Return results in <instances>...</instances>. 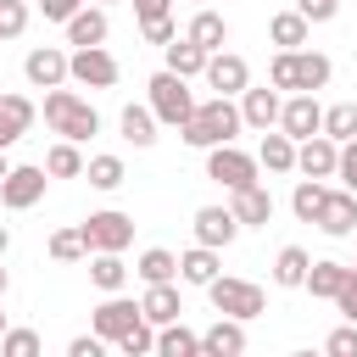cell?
I'll return each instance as SVG.
<instances>
[{
    "label": "cell",
    "mask_w": 357,
    "mask_h": 357,
    "mask_svg": "<svg viewBox=\"0 0 357 357\" xmlns=\"http://www.w3.org/2000/svg\"><path fill=\"white\" fill-rule=\"evenodd\" d=\"M6 329H11V324H6V312H0V335H6Z\"/></svg>",
    "instance_id": "cell-53"
},
{
    "label": "cell",
    "mask_w": 357,
    "mask_h": 357,
    "mask_svg": "<svg viewBox=\"0 0 357 357\" xmlns=\"http://www.w3.org/2000/svg\"><path fill=\"white\" fill-rule=\"evenodd\" d=\"M279 128H284L290 139H312V134H324V106H318L307 89H296V95L284 100V112H279Z\"/></svg>",
    "instance_id": "cell-10"
},
{
    "label": "cell",
    "mask_w": 357,
    "mask_h": 357,
    "mask_svg": "<svg viewBox=\"0 0 357 357\" xmlns=\"http://www.w3.org/2000/svg\"><path fill=\"white\" fill-rule=\"evenodd\" d=\"M84 178H89L95 190H117V184H123V162H117V156H89Z\"/></svg>",
    "instance_id": "cell-39"
},
{
    "label": "cell",
    "mask_w": 357,
    "mask_h": 357,
    "mask_svg": "<svg viewBox=\"0 0 357 357\" xmlns=\"http://www.w3.org/2000/svg\"><path fill=\"white\" fill-rule=\"evenodd\" d=\"M28 28V6L22 0H0V39H17Z\"/></svg>",
    "instance_id": "cell-41"
},
{
    "label": "cell",
    "mask_w": 357,
    "mask_h": 357,
    "mask_svg": "<svg viewBox=\"0 0 357 357\" xmlns=\"http://www.w3.org/2000/svg\"><path fill=\"white\" fill-rule=\"evenodd\" d=\"M78 6H84V0H39V11H45L50 22H67V17L78 11Z\"/></svg>",
    "instance_id": "cell-48"
},
{
    "label": "cell",
    "mask_w": 357,
    "mask_h": 357,
    "mask_svg": "<svg viewBox=\"0 0 357 357\" xmlns=\"http://www.w3.org/2000/svg\"><path fill=\"white\" fill-rule=\"evenodd\" d=\"M89 279H95V290H123L128 284V262H123V251H95V262H89Z\"/></svg>",
    "instance_id": "cell-27"
},
{
    "label": "cell",
    "mask_w": 357,
    "mask_h": 357,
    "mask_svg": "<svg viewBox=\"0 0 357 357\" xmlns=\"http://www.w3.org/2000/svg\"><path fill=\"white\" fill-rule=\"evenodd\" d=\"M84 240H89V251H123L134 240V218L128 212H89L84 218Z\"/></svg>",
    "instance_id": "cell-8"
},
{
    "label": "cell",
    "mask_w": 357,
    "mask_h": 357,
    "mask_svg": "<svg viewBox=\"0 0 357 357\" xmlns=\"http://www.w3.org/2000/svg\"><path fill=\"white\" fill-rule=\"evenodd\" d=\"M73 84L84 89H112L117 84V56L106 45H78L73 50Z\"/></svg>",
    "instance_id": "cell-7"
},
{
    "label": "cell",
    "mask_w": 357,
    "mask_h": 357,
    "mask_svg": "<svg viewBox=\"0 0 357 357\" xmlns=\"http://www.w3.org/2000/svg\"><path fill=\"white\" fill-rule=\"evenodd\" d=\"M296 11H301V17H307V22H329V17H335V11H340V0H301V6H296Z\"/></svg>",
    "instance_id": "cell-46"
},
{
    "label": "cell",
    "mask_w": 357,
    "mask_h": 357,
    "mask_svg": "<svg viewBox=\"0 0 357 357\" xmlns=\"http://www.w3.org/2000/svg\"><path fill=\"white\" fill-rule=\"evenodd\" d=\"M268 84L273 89H324L329 84V56H318V50H279L273 56V67H268Z\"/></svg>",
    "instance_id": "cell-3"
},
{
    "label": "cell",
    "mask_w": 357,
    "mask_h": 357,
    "mask_svg": "<svg viewBox=\"0 0 357 357\" xmlns=\"http://www.w3.org/2000/svg\"><path fill=\"white\" fill-rule=\"evenodd\" d=\"M351 268H357V262H351Z\"/></svg>",
    "instance_id": "cell-54"
},
{
    "label": "cell",
    "mask_w": 357,
    "mask_h": 357,
    "mask_svg": "<svg viewBox=\"0 0 357 357\" xmlns=\"http://www.w3.org/2000/svg\"><path fill=\"white\" fill-rule=\"evenodd\" d=\"M139 312H145L151 324H173V318L184 312V301H178V290H173V279H167V284H145Z\"/></svg>",
    "instance_id": "cell-22"
},
{
    "label": "cell",
    "mask_w": 357,
    "mask_h": 357,
    "mask_svg": "<svg viewBox=\"0 0 357 357\" xmlns=\"http://www.w3.org/2000/svg\"><path fill=\"white\" fill-rule=\"evenodd\" d=\"M195 6H201V0H195Z\"/></svg>",
    "instance_id": "cell-55"
},
{
    "label": "cell",
    "mask_w": 357,
    "mask_h": 357,
    "mask_svg": "<svg viewBox=\"0 0 357 357\" xmlns=\"http://www.w3.org/2000/svg\"><path fill=\"white\" fill-rule=\"evenodd\" d=\"M6 173H11V162H6V151H0V178H6Z\"/></svg>",
    "instance_id": "cell-51"
},
{
    "label": "cell",
    "mask_w": 357,
    "mask_h": 357,
    "mask_svg": "<svg viewBox=\"0 0 357 357\" xmlns=\"http://www.w3.org/2000/svg\"><path fill=\"white\" fill-rule=\"evenodd\" d=\"M240 128H245L240 106H234L229 95H212L206 106H195V112H190V123H184L178 134H184V145L212 151V145H234V134H240Z\"/></svg>",
    "instance_id": "cell-1"
},
{
    "label": "cell",
    "mask_w": 357,
    "mask_h": 357,
    "mask_svg": "<svg viewBox=\"0 0 357 357\" xmlns=\"http://www.w3.org/2000/svg\"><path fill=\"white\" fill-rule=\"evenodd\" d=\"M0 351L6 357H39V335L33 329H6L0 335Z\"/></svg>",
    "instance_id": "cell-40"
},
{
    "label": "cell",
    "mask_w": 357,
    "mask_h": 357,
    "mask_svg": "<svg viewBox=\"0 0 357 357\" xmlns=\"http://www.w3.org/2000/svg\"><path fill=\"white\" fill-rule=\"evenodd\" d=\"M307 268H312V257H307L301 245H284V251H279V262H273V284L296 290V284H307Z\"/></svg>",
    "instance_id": "cell-31"
},
{
    "label": "cell",
    "mask_w": 357,
    "mask_h": 357,
    "mask_svg": "<svg viewBox=\"0 0 357 357\" xmlns=\"http://www.w3.org/2000/svg\"><path fill=\"white\" fill-rule=\"evenodd\" d=\"M167 6H173V0H134V11H139V17H156V11H167Z\"/></svg>",
    "instance_id": "cell-49"
},
{
    "label": "cell",
    "mask_w": 357,
    "mask_h": 357,
    "mask_svg": "<svg viewBox=\"0 0 357 357\" xmlns=\"http://www.w3.org/2000/svg\"><path fill=\"white\" fill-rule=\"evenodd\" d=\"M50 257H56V262H84V257H89L84 223H78V229H56V234H50Z\"/></svg>",
    "instance_id": "cell-36"
},
{
    "label": "cell",
    "mask_w": 357,
    "mask_h": 357,
    "mask_svg": "<svg viewBox=\"0 0 357 357\" xmlns=\"http://www.w3.org/2000/svg\"><path fill=\"white\" fill-rule=\"evenodd\" d=\"M346 273H351L346 262H329V257H324V262H312V268H307V290H312V296H324V301H335V296H340V284H346Z\"/></svg>",
    "instance_id": "cell-28"
},
{
    "label": "cell",
    "mask_w": 357,
    "mask_h": 357,
    "mask_svg": "<svg viewBox=\"0 0 357 357\" xmlns=\"http://www.w3.org/2000/svg\"><path fill=\"white\" fill-rule=\"evenodd\" d=\"M139 318H145V312H139V301H123V296L112 290V296L95 307V335H100V340H117V335H128Z\"/></svg>",
    "instance_id": "cell-13"
},
{
    "label": "cell",
    "mask_w": 357,
    "mask_h": 357,
    "mask_svg": "<svg viewBox=\"0 0 357 357\" xmlns=\"http://www.w3.org/2000/svg\"><path fill=\"white\" fill-rule=\"evenodd\" d=\"M201 351H212V357H240V351H245V318L218 312V324L201 335Z\"/></svg>",
    "instance_id": "cell-18"
},
{
    "label": "cell",
    "mask_w": 357,
    "mask_h": 357,
    "mask_svg": "<svg viewBox=\"0 0 357 357\" xmlns=\"http://www.w3.org/2000/svg\"><path fill=\"white\" fill-rule=\"evenodd\" d=\"M206 178L234 195V190L257 184V156H245V151H234V145H212V151H206Z\"/></svg>",
    "instance_id": "cell-5"
},
{
    "label": "cell",
    "mask_w": 357,
    "mask_h": 357,
    "mask_svg": "<svg viewBox=\"0 0 357 357\" xmlns=\"http://www.w3.org/2000/svg\"><path fill=\"white\" fill-rule=\"evenodd\" d=\"M106 6H112V0H106Z\"/></svg>",
    "instance_id": "cell-56"
},
{
    "label": "cell",
    "mask_w": 357,
    "mask_h": 357,
    "mask_svg": "<svg viewBox=\"0 0 357 357\" xmlns=\"http://www.w3.org/2000/svg\"><path fill=\"white\" fill-rule=\"evenodd\" d=\"M33 123V100L28 95H0V151H11Z\"/></svg>",
    "instance_id": "cell-20"
},
{
    "label": "cell",
    "mask_w": 357,
    "mask_h": 357,
    "mask_svg": "<svg viewBox=\"0 0 357 357\" xmlns=\"http://www.w3.org/2000/svg\"><path fill=\"white\" fill-rule=\"evenodd\" d=\"M162 50H167V67H173L178 78H195V73H206V56H212V50H201L190 33H184V39H167Z\"/></svg>",
    "instance_id": "cell-24"
},
{
    "label": "cell",
    "mask_w": 357,
    "mask_h": 357,
    "mask_svg": "<svg viewBox=\"0 0 357 357\" xmlns=\"http://www.w3.org/2000/svg\"><path fill=\"white\" fill-rule=\"evenodd\" d=\"M117 128H123V139L128 145H156V112L151 106H123V117H117Z\"/></svg>",
    "instance_id": "cell-25"
},
{
    "label": "cell",
    "mask_w": 357,
    "mask_h": 357,
    "mask_svg": "<svg viewBox=\"0 0 357 357\" xmlns=\"http://www.w3.org/2000/svg\"><path fill=\"white\" fill-rule=\"evenodd\" d=\"M257 162H262L268 173H290V167H296V139H290L284 128H279V134L268 128V134H262V151H257Z\"/></svg>",
    "instance_id": "cell-26"
},
{
    "label": "cell",
    "mask_w": 357,
    "mask_h": 357,
    "mask_svg": "<svg viewBox=\"0 0 357 357\" xmlns=\"http://www.w3.org/2000/svg\"><path fill=\"white\" fill-rule=\"evenodd\" d=\"M324 195H329V190H324L318 178H301V184L290 190V212H296L301 223H318V206H324Z\"/></svg>",
    "instance_id": "cell-34"
},
{
    "label": "cell",
    "mask_w": 357,
    "mask_h": 357,
    "mask_svg": "<svg viewBox=\"0 0 357 357\" xmlns=\"http://www.w3.org/2000/svg\"><path fill=\"white\" fill-rule=\"evenodd\" d=\"M190 39H195L201 50H223V39H229V22H223L218 11H206V6H201V11L190 17Z\"/></svg>",
    "instance_id": "cell-29"
},
{
    "label": "cell",
    "mask_w": 357,
    "mask_h": 357,
    "mask_svg": "<svg viewBox=\"0 0 357 357\" xmlns=\"http://www.w3.org/2000/svg\"><path fill=\"white\" fill-rule=\"evenodd\" d=\"M139 33H145L151 45H167V39H178V33H173V17H167V11H156V17H139Z\"/></svg>",
    "instance_id": "cell-42"
},
{
    "label": "cell",
    "mask_w": 357,
    "mask_h": 357,
    "mask_svg": "<svg viewBox=\"0 0 357 357\" xmlns=\"http://www.w3.org/2000/svg\"><path fill=\"white\" fill-rule=\"evenodd\" d=\"M45 123L61 134V139H89V134H100V112L84 100V95H73V89H45Z\"/></svg>",
    "instance_id": "cell-2"
},
{
    "label": "cell",
    "mask_w": 357,
    "mask_h": 357,
    "mask_svg": "<svg viewBox=\"0 0 357 357\" xmlns=\"http://www.w3.org/2000/svg\"><path fill=\"white\" fill-rule=\"evenodd\" d=\"M6 284H11V279H6V268H0V296H6Z\"/></svg>",
    "instance_id": "cell-52"
},
{
    "label": "cell",
    "mask_w": 357,
    "mask_h": 357,
    "mask_svg": "<svg viewBox=\"0 0 357 357\" xmlns=\"http://www.w3.org/2000/svg\"><path fill=\"white\" fill-rule=\"evenodd\" d=\"M22 73H28V84H33V89H56V84H67V78H73V56H61L56 45H39V50H28Z\"/></svg>",
    "instance_id": "cell-9"
},
{
    "label": "cell",
    "mask_w": 357,
    "mask_h": 357,
    "mask_svg": "<svg viewBox=\"0 0 357 357\" xmlns=\"http://www.w3.org/2000/svg\"><path fill=\"white\" fill-rule=\"evenodd\" d=\"M145 89H151V112H156V123H173V128H184V123H190V112H195L190 78H178L173 67H162Z\"/></svg>",
    "instance_id": "cell-4"
},
{
    "label": "cell",
    "mask_w": 357,
    "mask_h": 357,
    "mask_svg": "<svg viewBox=\"0 0 357 357\" xmlns=\"http://www.w3.org/2000/svg\"><path fill=\"white\" fill-rule=\"evenodd\" d=\"M117 351H123V357H145V351H156V324L139 318L128 335H117Z\"/></svg>",
    "instance_id": "cell-38"
},
{
    "label": "cell",
    "mask_w": 357,
    "mask_h": 357,
    "mask_svg": "<svg viewBox=\"0 0 357 357\" xmlns=\"http://www.w3.org/2000/svg\"><path fill=\"white\" fill-rule=\"evenodd\" d=\"M178 279L206 290V284L218 279V245H201V240H195V251H184V257H178Z\"/></svg>",
    "instance_id": "cell-21"
},
{
    "label": "cell",
    "mask_w": 357,
    "mask_h": 357,
    "mask_svg": "<svg viewBox=\"0 0 357 357\" xmlns=\"http://www.w3.org/2000/svg\"><path fill=\"white\" fill-rule=\"evenodd\" d=\"M234 234H240V218H234L229 206H201V212H195V240H201V245H218V251H223Z\"/></svg>",
    "instance_id": "cell-17"
},
{
    "label": "cell",
    "mask_w": 357,
    "mask_h": 357,
    "mask_svg": "<svg viewBox=\"0 0 357 357\" xmlns=\"http://www.w3.org/2000/svg\"><path fill=\"white\" fill-rule=\"evenodd\" d=\"M156 351H162V357H195V351H201V335H190V329L173 318V324H162V335H156Z\"/></svg>",
    "instance_id": "cell-33"
},
{
    "label": "cell",
    "mask_w": 357,
    "mask_h": 357,
    "mask_svg": "<svg viewBox=\"0 0 357 357\" xmlns=\"http://www.w3.org/2000/svg\"><path fill=\"white\" fill-rule=\"evenodd\" d=\"M296 167H301L307 178H335V167H340V139H329V134L301 139V145H296Z\"/></svg>",
    "instance_id": "cell-12"
},
{
    "label": "cell",
    "mask_w": 357,
    "mask_h": 357,
    "mask_svg": "<svg viewBox=\"0 0 357 357\" xmlns=\"http://www.w3.org/2000/svg\"><path fill=\"white\" fill-rule=\"evenodd\" d=\"M335 307H340V312H346V318L357 324V268L346 273V284H340V296H335Z\"/></svg>",
    "instance_id": "cell-45"
},
{
    "label": "cell",
    "mask_w": 357,
    "mask_h": 357,
    "mask_svg": "<svg viewBox=\"0 0 357 357\" xmlns=\"http://www.w3.org/2000/svg\"><path fill=\"white\" fill-rule=\"evenodd\" d=\"M206 296H212V307L229 312V318H257V312L268 307V296H262L251 279H223V273L206 284Z\"/></svg>",
    "instance_id": "cell-6"
},
{
    "label": "cell",
    "mask_w": 357,
    "mask_h": 357,
    "mask_svg": "<svg viewBox=\"0 0 357 357\" xmlns=\"http://www.w3.org/2000/svg\"><path fill=\"white\" fill-rule=\"evenodd\" d=\"M318 229L324 234H357V195L351 190H329L318 206Z\"/></svg>",
    "instance_id": "cell-15"
},
{
    "label": "cell",
    "mask_w": 357,
    "mask_h": 357,
    "mask_svg": "<svg viewBox=\"0 0 357 357\" xmlns=\"http://www.w3.org/2000/svg\"><path fill=\"white\" fill-rule=\"evenodd\" d=\"M45 184H50L45 167H11V173L0 178V201H6L11 212H28V206L45 195Z\"/></svg>",
    "instance_id": "cell-11"
},
{
    "label": "cell",
    "mask_w": 357,
    "mask_h": 357,
    "mask_svg": "<svg viewBox=\"0 0 357 357\" xmlns=\"http://www.w3.org/2000/svg\"><path fill=\"white\" fill-rule=\"evenodd\" d=\"M6 245H11V229H6V223H0V257H6Z\"/></svg>",
    "instance_id": "cell-50"
},
{
    "label": "cell",
    "mask_w": 357,
    "mask_h": 357,
    "mask_svg": "<svg viewBox=\"0 0 357 357\" xmlns=\"http://www.w3.org/2000/svg\"><path fill=\"white\" fill-rule=\"evenodd\" d=\"M279 112H284V100H279V89H245L240 95V117H245V128H273L279 123Z\"/></svg>",
    "instance_id": "cell-19"
},
{
    "label": "cell",
    "mask_w": 357,
    "mask_h": 357,
    "mask_svg": "<svg viewBox=\"0 0 357 357\" xmlns=\"http://www.w3.org/2000/svg\"><path fill=\"white\" fill-rule=\"evenodd\" d=\"M268 39H273L279 50H301V45H307V17H301V11H279V17L268 22Z\"/></svg>",
    "instance_id": "cell-30"
},
{
    "label": "cell",
    "mask_w": 357,
    "mask_h": 357,
    "mask_svg": "<svg viewBox=\"0 0 357 357\" xmlns=\"http://www.w3.org/2000/svg\"><path fill=\"white\" fill-rule=\"evenodd\" d=\"M67 45H106V11L78 6V11L67 17Z\"/></svg>",
    "instance_id": "cell-23"
},
{
    "label": "cell",
    "mask_w": 357,
    "mask_h": 357,
    "mask_svg": "<svg viewBox=\"0 0 357 357\" xmlns=\"http://www.w3.org/2000/svg\"><path fill=\"white\" fill-rule=\"evenodd\" d=\"M324 134H329V139H340V145H346V139H357V100L329 106V112H324Z\"/></svg>",
    "instance_id": "cell-37"
},
{
    "label": "cell",
    "mask_w": 357,
    "mask_h": 357,
    "mask_svg": "<svg viewBox=\"0 0 357 357\" xmlns=\"http://www.w3.org/2000/svg\"><path fill=\"white\" fill-rule=\"evenodd\" d=\"M206 84H212L218 95H245L251 67H245L240 56H229V50H212V56H206Z\"/></svg>",
    "instance_id": "cell-14"
},
{
    "label": "cell",
    "mask_w": 357,
    "mask_h": 357,
    "mask_svg": "<svg viewBox=\"0 0 357 357\" xmlns=\"http://www.w3.org/2000/svg\"><path fill=\"white\" fill-rule=\"evenodd\" d=\"M100 335H78V340H67V357H100Z\"/></svg>",
    "instance_id": "cell-47"
},
{
    "label": "cell",
    "mask_w": 357,
    "mask_h": 357,
    "mask_svg": "<svg viewBox=\"0 0 357 357\" xmlns=\"http://www.w3.org/2000/svg\"><path fill=\"white\" fill-rule=\"evenodd\" d=\"M335 178L357 195V139H346V145H340V167H335Z\"/></svg>",
    "instance_id": "cell-43"
},
{
    "label": "cell",
    "mask_w": 357,
    "mask_h": 357,
    "mask_svg": "<svg viewBox=\"0 0 357 357\" xmlns=\"http://www.w3.org/2000/svg\"><path fill=\"white\" fill-rule=\"evenodd\" d=\"M324 346H329V357H357V324H346V329H335V335H329Z\"/></svg>",
    "instance_id": "cell-44"
},
{
    "label": "cell",
    "mask_w": 357,
    "mask_h": 357,
    "mask_svg": "<svg viewBox=\"0 0 357 357\" xmlns=\"http://www.w3.org/2000/svg\"><path fill=\"white\" fill-rule=\"evenodd\" d=\"M229 212L240 218V229H268V218H273V195H268L262 184H245V190H234Z\"/></svg>",
    "instance_id": "cell-16"
},
{
    "label": "cell",
    "mask_w": 357,
    "mask_h": 357,
    "mask_svg": "<svg viewBox=\"0 0 357 357\" xmlns=\"http://www.w3.org/2000/svg\"><path fill=\"white\" fill-rule=\"evenodd\" d=\"M89 162L78 156V139H61V145H50V156H45V173L50 178H78Z\"/></svg>",
    "instance_id": "cell-32"
},
{
    "label": "cell",
    "mask_w": 357,
    "mask_h": 357,
    "mask_svg": "<svg viewBox=\"0 0 357 357\" xmlns=\"http://www.w3.org/2000/svg\"><path fill=\"white\" fill-rule=\"evenodd\" d=\"M139 279H145V284H167V279H178V257L162 251V245H151V251L139 257Z\"/></svg>",
    "instance_id": "cell-35"
}]
</instances>
